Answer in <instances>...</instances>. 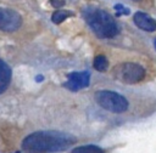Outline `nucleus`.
Segmentation results:
<instances>
[{
  "label": "nucleus",
  "mask_w": 156,
  "mask_h": 153,
  "mask_svg": "<svg viewBox=\"0 0 156 153\" xmlns=\"http://www.w3.org/2000/svg\"><path fill=\"white\" fill-rule=\"evenodd\" d=\"M50 4H51V6H54L56 8H60L65 5V0H50Z\"/></svg>",
  "instance_id": "13"
},
{
  "label": "nucleus",
  "mask_w": 156,
  "mask_h": 153,
  "mask_svg": "<svg viewBox=\"0 0 156 153\" xmlns=\"http://www.w3.org/2000/svg\"><path fill=\"white\" fill-rule=\"evenodd\" d=\"M21 25H22V17L17 11L0 6V30L15 32Z\"/></svg>",
  "instance_id": "5"
},
{
  "label": "nucleus",
  "mask_w": 156,
  "mask_h": 153,
  "mask_svg": "<svg viewBox=\"0 0 156 153\" xmlns=\"http://www.w3.org/2000/svg\"><path fill=\"white\" fill-rule=\"evenodd\" d=\"M134 1H139V0H134Z\"/></svg>",
  "instance_id": "14"
},
{
  "label": "nucleus",
  "mask_w": 156,
  "mask_h": 153,
  "mask_svg": "<svg viewBox=\"0 0 156 153\" xmlns=\"http://www.w3.org/2000/svg\"><path fill=\"white\" fill-rule=\"evenodd\" d=\"M89 81H90L89 72H73L68 76L66 87L71 91H78L89 86Z\"/></svg>",
  "instance_id": "6"
},
{
  "label": "nucleus",
  "mask_w": 156,
  "mask_h": 153,
  "mask_svg": "<svg viewBox=\"0 0 156 153\" xmlns=\"http://www.w3.org/2000/svg\"><path fill=\"white\" fill-rule=\"evenodd\" d=\"M115 10L117 11V16H121L122 13H126V15H128V13H129V10H128V8H126V7H123L121 4L115 5Z\"/></svg>",
  "instance_id": "12"
},
{
  "label": "nucleus",
  "mask_w": 156,
  "mask_h": 153,
  "mask_svg": "<svg viewBox=\"0 0 156 153\" xmlns=\"http://www.w3.org/2000/svg\"><path fill=\"white\" fill-rule=\"evenodd\" d=\"M76 142L71 134L61 131H37L28 135L22 142V149L27 153L62 152Z\"/></svg>",
  "instance_id": "1"
},
{
  "label": "nucleus",
  "mask_w": 156,
  "mask_h": 153,
  "mask_svg": "<svg viewBox=\"0 0 156 153\" xmlns=\"http://www.w3.org/2000/svg\"><path fill=\"white\" fill-rule=\"evenodd\" d=\"M133 19H134V23L136 24V27L140 28V29H143V30L154 32L156 29V22H155V19L151 16H149L147 13L135 12Z\"/></svg>",
  "instance_id": "7"
},
{
  "label": "nucleus",
  "mask_w": 156,
  "mask_h": 153,
  "mask_svg": "<svg viewBox=\"0 0 156 153\" xmlns=\"http://www.w3.org/2000/svg\"><path fill=\"white\" fill-rule=\"evenodd\" d=\"M83 16L98 38L110 39L118 33V25L115 18L102 8L85 6L83 8Z\"/></svg>",
  "instance_id": "2"
},
{
  "label": "nucleus",
  "mask_w": 156,
  "mask_h": 153,
  "mask_svg": "<svg viewBox=\"0 0 156 153\" xmlns=\"http://www.w3.org/2000/svg\"><path fill=\"white\" fill-rule=\"evenodd\" d=\"M113 75L124 84H136L145 78V69L134 62H124L113 68Z\"/></svg>",
  "instance_id": "4"
},
{
  "label": "nucleus",
  "mask_w": 156,
  "mask_h": 153,
  "mask_svg": "<svg viewBox=\"0 0 156 153\" xmlns=\"http://www.w3.org/2000/svg\"><path fill=\"white\" fill-rule=\"evenodd\" d=\"M95 101L104 109L112 113H123L128 109V101L115 91L100 90L95 93Z\"/></svg>",
  "instance_id": "3"
},
{
  "label": "nucleus",
  "mask_w": 156,
  "mask_h": 153,
  "mask_svg": "<svg viewBox=\"0 0 156 153\" xmlns=\"http://www.w3.org/2000/svg\"><path fill=\"white\" fill-rule=\"evenodd\" d=\"M108 67V61L104 55H99L94 58V68L98 72H105Z\"/></svg>",
  "instance_id": "11"
},
{
  "label": "nucleus",
  "mask_w": 156,
  "mask_h": 153,
  "mask_svg": "<svg viewBox=\"0 0 156 153\" xmlns=\"http://www.w3.org/2000/svg\"><path fill=\"white\" fill-rule=\"evenodd\" d=\"M11 69L7 66L6 62H4L2 59H0V93H2L10 85L11 83Z\"/></svg>",
  "instance_id": "8"
},
{
  "label": "nucleus",
  "mask_w": 156,
  "mask_h": 153,
  "mask_svg": "<svg viewBox=\"0 0 156 153\" xmlns=\"http://www.w3.org/2000/svg\"><path fill=\"white\" fill-rule=\"evenodd\" d=\"M71 16H73V12H71V11L57 10V11H55V12L52 13L51 21H52L54 23H56V24H60V23H62L66 18H68V17H71Z\"/></svg>",
  "instance_id": "10"
},
{
  "label": "nucleus",
  "mask_w": 156,
  "mask_h": 153,
  "mask_svg": "<svg viewBox=\"0 0 156 153\" xmlns=\"http://www.w3.org/2000/svg\"><path fill=\"white\" fill-rule=\"evenodd\" d=\"M72 153H105V151L98 146L94 144H87V146H79L72 151Z\"/></svg>",
  "instance_id": "9"
}]
</instances>
